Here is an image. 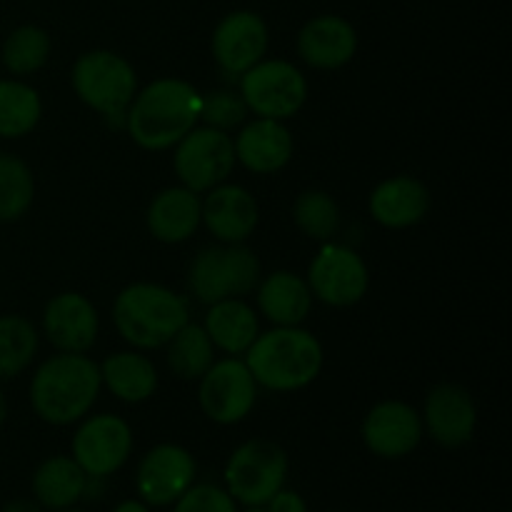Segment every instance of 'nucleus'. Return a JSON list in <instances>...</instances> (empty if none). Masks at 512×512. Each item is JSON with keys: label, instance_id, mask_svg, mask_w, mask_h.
Listing matches in <instances>:
<instances>
[{"label": "nucleus", "instance_id": "20e7f679", "mask_svg": "<svg viewBox=\"0 0 512 512\" xmlns=\"http://www.w3.org/2000/svg\"><path fill=\"white\" fill-rule=\"evenodd\" d=\"M190 320L183 295L160 283H133L113 300V323L133 350H158Z\"/></svg>", "mask_w": 512, "mask_h": 512}, {"label": "nucleus", "instance_id": "9d476101", "mask_svg": "<svg viewBox=\"0 0 512 512\" xmlns=\"http://www.w3.org/2000/svg\"><path fill=\"white\" fill-rule=\"evenodd\" d=\"M305 280L320 303L330 308H353L368 295L370 270L358 250L330 240L313 258Z\"/></svg>", "mask_w": 512, "mask_h": 512}, {"label": "nucleus", "instance_id": "ddd939ff", "mask_svg": "<svg viewBox=\"0 0 512 512\" xmlns=\"http://www.w3.org/2000/svg\"><path fill=\"white\" fill-rule=\"evenodd\" d=\"M198 478V463L183 445L160 443L143 455L135 470L138 498L150 508L173 505Z\"/></svg>", "mask_w": 512, "mask_h": 512}, {"label": "nucleus", "instance_id": "c756f323", "mask_svg": "<svg viewBox=\"0 0 512 512\" xmlns=\"http://www.w3.org/2000/svg\"><path fill=\"white\" fill-rule=\"evenodd\" d=\"M340 220H343L340 205L325 190L310 188L295 198L293 223L305 238L318 240V243H330L338 235Z\"/></svg>", "mask_w": 512, "mask_h": 512}, {"label": "nucleus", "instance_id": "f03ea898", "mask_svg": "<svg viewBox=\"0 0 512 512\" xmlns=\"http://www.w3.org/2000/svg\"><path fill=\"white\" fill-rule=\"evenodd\" d=\"M103 390L100 368L85 353H58L30 378V408L43 423L65 428L90 415Z\"/></svg>", "mask_w": 512, "mask_h": 512}, {"label": "nucleus", "instance_id": "5701e85b", "mask_svg": "<svg viewBox=\"0 0 512 512\" xmlns=\"http://www.w3.org/2000/svg\"><path fill=\"white\" fill-rule=\"evenodd\" d=\"M203 328L215 350L233 358H243L260 335V318L253 305L243 298H225L208 305Z\"/></svg>", "mask_w": 512, "mask_h": 512}, {"label": "nucleus", "instance_id": "2eb2a0df", "mask_svg": "<svg viewBox=\"0 0 512 512\" xmlns=\"http://www.w3.org/2000/svg\"><path fill=\"white\" fill-rule=\"evenodd\" d=\"M423 418L405 400H383L373 405L360 425L363 445L383 460H400L423 440Z\"/></svg>", "mask_w": 512, "mask_h": 512}, {"label": "nucleus", "instance_id": "f257e3e1", "mask_svg": "<svg viewBox=\"0 0 512 512\" xmlns=\"http://www.w3.org/2000/svg\"><path fill=\"white\" fill-rule=\"evenodd\" d=\"M200 93L180 78H158L138 88L125 110V133L150 153L173 150L200 123Z\"/></svg>", "mask_w": 512, "mask_h": 512}, {"label": "nucleus", "instance_id": "4be33fe9", "mask_svg": "<svg viewBox=\"0 0 512 512\" xmlns=\"http://www.w3.org/2000/svg\"><path fill=\"white\" fill-rule=\"evenodd\" d=\"M313 293L303 275L273 270L255 288L258 313L273 325H303L313 310Z\"/></svg>", "mask_w": 512, "mask_h": 512}, {"label": "nucleus", "instance_id": "1a4fd4ad", "mask_svg": "<svg viewBox=\"0 0 512 512\" xmlns=\"http://www.w3.org/2000/svg\"><path fill=\"white\" fill-rule=\"evenodd\" d=\"M258 383L243 358L215 360L198 380L200 410L215 425H238L258 403Z\"/></svg>", "mask_w": 512, "mask_h": 512}, {"label": "nucleus", "instance_id": "6e6552de", "mask_svg": "<svg viewBox=\"0 0 512 512\" xmlns=\"http://www.w3.org/2000/svg\"><path fill=\"white\" fill-rule=\"evenodd\" d=\"M235 165L238 160H235L233 135L208 125L198 123L173 148V170L178 183L198 195L225 183L233 175Z\"/></svg>", "mask_w": 512, "mask_h": 512}, {"label": "nucleus", "instance_id": "7ed1b4c3", "mask_svg": "<svg viewBox=\"0 0 512 512\" xmlns=\"http://www.w3.org/2000/svg\"><path fill=\"white\" fill-rule=\"evenodd\" d=\"M258 388L295 393L315 383L323 370V343L303 325H273L243 355Z\"/></svg>", "mask_w": 512, "mask_h": 512}, {"label": "nucleus", "instance_id": "a878e982", "mask_svg": "<svg viewBox=\"0 0 512 512\" xmlns=\"http://www.w3.org/2000/svg\"><path fill=\"white\" fill-rule=\"evenodd\" d=\"M43 120L40 93L20 78L0 80V138L18 140L33 133Z\"/></svg>", "mask_w": 512, "mask_h": 512}, {"label": "nucleus", "instance_id": "4c0bfd02", "mask_svg": "<svg viewBox=\"0 0 512 512\" xmlns=\"http://www.w3.org/2000/svg\"><path fill=\"white\" fill-rule=\"evenodd\" d=\"M113 512H153L150 510V505H145L143 500H123V503H118L113 508Z\"/></svg>", "mask_w": 512, "mask_h": 512}, {"label": "nucleus", "instance_id": "ea45409f", "mask_svg": "<svg viewBox=\"0 0 512 512\" xmlns=\"http://www.w3.org/2000/svg\"><path fill=\"white\" fill-rule=\"evenodd\" d=\"M243 512H268V508H265V505H258V508H245Z\"/></svg>", "mask_w": 512, "mask_h": 512}, {"label": "nucleus", "instance_id": "7c9ffc66", "mask_svg": "<svg viewBox=\"0 0 512 512\" xmlns=\"http://www.w3.org/2000/svg\"><path fill=\"white\" fill-rule=\"evenodd\" d=\"M35 200V175L23 158L0 150V223H15Z\"/></svg>", "mask_w": 512, "mask_h": 512}, {"label": "nucleus", "instance_id": "c9c22d12", "mask_svg": "<svg viewBox=\"0 0 512 512\" xmlns=\"http://www.w3.org/2000/svg\"><path fill=\"white\" fill-rule=\"evenodd\" d=\"M265 508H268V512H308V503H305L303 495L295 493V490L280 488L278 493L268 500Z\"/></svg>", "mask_w": 512, "mask_h": 512}, {"label": "nucleus", "instance_id": "b1692460", "mask_svg": "<svg viewBox=\"0 0 512 512\" xmlns=\"http://www.w3.org/2000/svg\"><path fill=\"white\" fill-rule=\"evenodd\" d=\"M98 368L103 388H108L120 403L140 405L158 390V368L143 350H120L108 355Z\"/></svg>", "mask_w": 512, "mask_h": 512}, {"label": "nucleus", "instance_id": "39448f33", "mask_svg": "<svg viewBox=\"0 0 512 512\" xmlns=\"http://www.w3.org/2000/svg\"><path fill=\"white\" fill-rule=\"evenodd\" d=\"M70 85L85 108L108 120L125 123V110L138 93V73L133 63L108 48H93L78 55L70 70Z\"/></svg>", "mask_w": 512, "mask_h": 512}, {"label": "nucleus", "instance_id": "cd10ccee", "mask_svg": "<svg viewBox=\"0 0 512 512\" xmlns=\"http://www.w3.org/2000/svg\"><path fill=\"white\" fill-rule=\"evenodd\" d=\"M215 345L210 343L208 333L203 325L185 323L178 333L170 338L165 345V358H168V368L173 370L175 378L180 380H200L205 370L215 363Z\"/></svg>", "mask_w": 512, "mask_h": 512}, {"label": "nucleus", "instance_id": "4468645a", "mask_svg": "<svg viewBox=\"0 0 512 512\" xmlns=\"http://www.w3.org/2000/svg\"><path fill=\"white\" fill-rule=\"evenodd\" d=\"M420 418L433 443L445 450H458L465 448L478 430V405L463 385L438 383L425 395Z\"/></svg>", "mask_w": 512, "mask_h": 512}, {"label": "nucleus", "instance_id": "f8f14e48", "mask_svg": "<svg viewBox=\"0 0 512 512\" xmlns=\"http://www.w3.org/2000/svg\"><path fill=\"white\" fill-rule=\"evenodd\" d=\"M268 48V23L255 10H233V13L223 15L210 38L215 65L220 68V73L233 80H238L255 63H260L268 55Z\"/></svg>", "mask_w": 512, "mask_h": 512}, {"label": "nucleus", "instance_id": "f704fd0d", "mask_svg": "<svg viewBox=\"0 0 512 512\" xmlns=\"http://www.w3.org/2000/svg\"><path fill=\"white\" fill-rule=\"evenodd\" d=\"M173 512H238V503L220 485L193 483L175 500Z\"/></svg>", "mask_w": 512, "mask_h": 512}, {"label": "nucleus", "instance_id": "aec40b11", "mask_svg": "<svg viewBox=\"0 0 512 512\" xmlns=\"http://www.w3.org/2000/svg\"><path fill=\"white\" fill-rule=\"evenodd\" d=\"M428 185L415 175H393L373 188L368 198V210L378 225L388 230H408L423 223L430 213Z\"/></svg>", "mask_w": 512, "mask_h": 512}, {"label": "nucleus", "instance_id": "6ab92c4d", "mask_svg": "<svg viewBox=\"0 0 512 512\" xmlns=\"http://www.w3.org/2000/svg\"><path fill=\"white\" fill-rule=\"evenodd\" d=\"M235 160L253 175H275L293 160L295 140L288 125L270 118H253L240 125L233 138Z\"/></svg>", "mask_w": 512, "mask_h": 512}, {"label": "nucleus", "instance_id": "2f4dec72", "mask_svg": "<svg viewBox=\"0 0 512 512\" xmlns=\"http://www.w3.org/2000/svg\"><path fill=\"white\" fill-rule=\"evenodd\" d=\"M188 285L193 298L203 305L233 298L230 295L228 268H225V245H210V248H203L195 255L188 270Z\"/></svg>", "mask_w": 512, "mask_h": 512}, {"label": "nucleus", "instance_id": "423d86ee", "mask_svg": "<svg viewBox=\"0 0 512 512\" xmlns=\"http://www.w3.org/2000/svg\"><path fill=\"white\" fill-rule=\"evenodd\" d=\"M288 455L278 443L265 438H253L238 445L223 470L225 490L235 503L245 508L268 505V500L285 488L288 480Z\"/></svg>", "mask_w": 512, "mask_h": 512}, {"label": "nucleus", "instance_id": "dca6fc26", "mask_svg": "<svg viewBox=\"0 0 512 512\" xmlns=\"http://www.w3.org/2000/svg\"><path fill=\"white\" fill-rule=\"evenodd\" d=\"M100 333L93 300L75 290L53 295L43 310V335L58 353H88Z\"/></svg>", "mask_w": 512, "mask_h": 512}, {"label": "nucleus", "instance_id": "bb28decb", "mask_svg": "<svg viewBox=\"0 0 512 512\" xmlns=\"http://www.w3.org/2000/svg\"><path fill=\"white\" fill-rule=\"evenodd\" d=\"M50 53H53V40H50L48 30L28 23L10 30L0 48V60L13 78H28L45 68Z\"/></svg>", "mask_w": 512, "mask_h": 512}, {"label": "nucleus", "instance_id": "72a5a7b5", "mask_svg": "<svg viewBox=\"0 0 512 512\" xmlns=\"http://www.w3.org/2000/svg\"><path fill=\"white\" fill-rule=\"evenodd\" d=\"M225 268H228L230 280V295L233 298H245L258 288L260 278H263V265L255 255L253 248L245 243L225 245Z\"/></svg>", "mask_w": 512, "mask_h": 512}, {"label": "nucleus", "instance_id": "c85d7f7f", "mask_svg": "<svg viewBox=\"0 0 512 512\" xmlns=\"http://www.w3.org/2000/svg\"><path fill=\"white\" fill-rule=\"evenodd\" d=\"M40 333L25 315H0V380H13L33 365Z\"/></svg>", "mask_w": 512, "mask_h": 512}, {"label": "nucleus", "instance_id": "f3484780", "mask_svg": "<svg viewBox=\"0 0 512 512\" xmlns=\"http://www.w3.org/2000/svg\"><path fill=\"white\" fill-rule=\"evenodd\" d=\"M203 225L220 245L248 243L260 223V205L248 188L220 183L203 193Z\"/></svg>", "mask_w": 512, "mask_h": 512}, {"label": "nucleus", "instance_id": "0eeeda50", "mask_svg": "<svg viewBox=\"0 0 512 512\" xmlns=\"http://www.w3.org/2000/svg\"><path fill=\"white\" fill-rule=\"evenodd\" d=\"M238 93L255 118H295L308 100V78L283 58H263L238 78Z\"/></svg>", "mask_w": 512, "mask_h": 512}, {"label": "nucleus", "instance_id": "9b49d317", "mask_svg": "<svg viewBox=\"0 0 512 512\" xmlns=\"http://www.w3.org/2000/svg\"><path fill=\"white\" fill-rule=\"evenodd\" d=\"M75 463L93 478H110L133 455V428L113 413L85 415L70 443Z\"/></svg>", "mask_w": 512, "mask_h": 512}, {"label": "nucleus", "instance_id": "a211bd4d", "mask_svg": "<svg viewBox=\"0 0 512 512\" xmlns=\"http://www.w3.org/2000/svg\"><path fill=\"white\" fill-rule=\"evenodd\" d=\"M358 30L343 15H315L300 28L295 48L313 70H340L358 53Z\"/></svg>", "mask_w": 512, "mask_h": 512}, {"label": "nucleus", "instance_id": "412c9836", "mask_svg": "<svg viewBox=\"0 0 512 512\" xmlns=\"http://www.w3.org/2000/svg\"><path fill=\"white\" fill-rule=\"evenodd\" d=\"M145 225L158 243H185L203 225V198L183 185H170L150 200Z\"/></svg>", "mask_w": 512, "mask_h": 512}, {"label": "nucleus", "instance_id": "58836bf2", "mask_svg": "<svg viewBox=\"0 0 512 512\" xmlns=\"http://www.w3.org/2000/svg\"><path fill=\"white\" fill-rule=\"evenodd\" d=\"M5 418H8V400H5L3 388H0V428H3Z\"/></svg>", "mask_w": 512, "mask_h": 512}, {"label": "nucleus", "instance_id": "a19ab883", "mask_svg": "<svg viewBox=\"0 0 512 512\" xmlns=\"http://www.w3.org/2000/svg\"><path fill=\"white\" fill-rule=\"evenodd\" d=\"M60 512H88V510H78V508H68V510H60Z\"/></svg>", "mask_w": 512, "mask_h": 512}, {"label": "nucleus", "instance_id": "393cba45", "mask_svg": "<svg viewBox=\"0 0 512 512\" xmlns=\"http://www.w3.org/2000/svg\"><path fill=\"white\" fill-rule=\"evenodd\" d=\"M88 475L73 460V455H53L35 468L30 488L33 500H38L45 510H68L83 500Z\"/></svg>", "mask_w": 512, "mask_h": 512}, {"label": "nucleus", "instance_id": "e433bc0d", "mask_svg": "<svg viewBox=\"0 0 512 512\" xmlns=\"http://www.w3.org/2000/svg\"><path fill=\"white\" fill-rule=\"evenodd\" d=\"M0 512H45V508L38 503V500L20 498V500H10V503Z\"/></svg>", "mask_w": 512, "mask_h": 512}, {"label": "nucleus", "instance_id": "473e14b6", "mask_svg": "<svg viewBox=\"0 0 512 512\" xmlns=\"http://www.w3.org/2000/svg\"><path fill=\"white\" fill-rule=\"evenodd\" d=\"M250 110L243 95L233 88H220L200 98V125L233 133L248 120Z\"/></svg>", "mask_w": 512, "mask_h": 512}]
</instances>
